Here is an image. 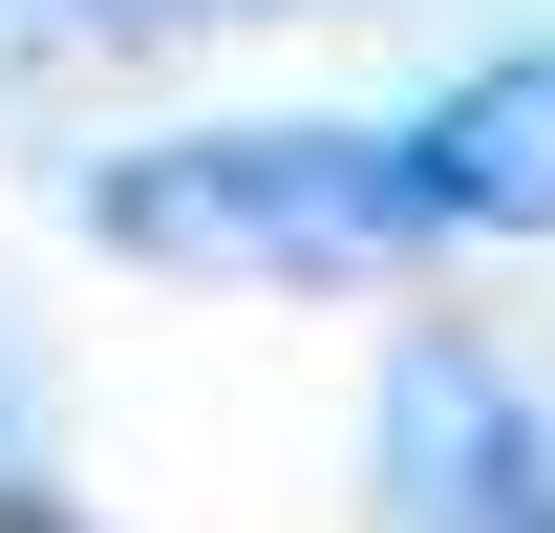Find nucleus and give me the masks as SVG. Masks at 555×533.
<instances>
[{
	"mask_svg": "<svg viewBox=\"0 0 555 533\" xmlns=\"http://www.w3.org/2000/svg\"><path fill=\"white\" fill-rule=\"evenodd\" d=\"M86 235L107 257H171V277H363L406 257V150L385 129H171L129 171H86Z\"/></svg>",
	"mask_w": 555,
	"mask_h": 533,
	"instance_id": "nucleus-1",
	"label": "nucleus"
},
{
	"mask_svg": "<svg viewBox=\"0 0 555 533\" xmlns=\"http://www.w3.org/2000/svg\"><path fill=\"white\" fill-rule=\"evenodd\" d=\"M385 491H406V533H555L534 385H491L470 341H406V385H385Z\"/></svg>",
	"mask_w": 555,
	"mask_h": 533,
	"instance_id": "nucleus-2",
	"label": "nucleus"
},
{
	"mask_svg": "<svg viewBox=\"0 0 555 533\" xmlns=\"http://www.w3.org/2000/svg\"><path fill=\"white\" fill-rule=\"evenodd\" d=\"M406 213L427 235H555V43H513V65H470L449 107H406Z\"/></svg>",
	"mask_w": 555,
	"mask_h": 533,
	"instance_id": "nucleus-3",
	"label": "nucleus"
},
{
	"mask_svg": "<svg viewBox=\"0 0 555 533\" xmlns=\"http://www.w3.org/2000/svg\"><path fill=\"white\" fill-rule=\"evenodd\" d=\"M86 22H193V0H86Z\"/></svg>",
	"mask_w": 555,
	"mask_h": 533,
	"instance_id": "nucleus-4",
	"label": "nucleus"
}]
</instances>
